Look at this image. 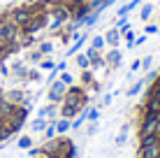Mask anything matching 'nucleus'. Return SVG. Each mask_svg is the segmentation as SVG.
<instances>
[{"label": "nucleus", "instance_id": "obj_9", "mask_svg": "<svg viewBox=\"0 0 160 158\" xmlns=\"http://www.w3.org/2000/svg\"><path fill=\"white\" fill-rule=\"evenodd\" d=\"M30 128H32V133H44V128H47V121H44V119H35V121L30 123Z\"/></svg>", "mask_w": 160, "mask_h": 158}, {"label": "nucleus", "instance_id": "obj_15", "mask_svg": "<svg viewBox=\"0 0 160 158\" xmlns=\"http://www.w3.org/2000/svg\"><path fill=\"white\" fill-rule=\"evenodd\" d=\"M77 65H79L81 70H88V68H91V61L86 58V54H79V56H77Z\"/></svg>", "mask_w": 160, "mask_h": 158}, {"label": "nucleus", "instance_id": "obj_22", "mask_svg": "<svg viewBox=\"0 0 160 158\" xmlns=\"http://www.w3.org/2000/svg\"><path fill=\"white\" fill-rule=\"evenodd\" d=\"M151 63H153V56H146V58H142V68H144V70H148V68H151Z\"/></svg>", "mask_w": 160, "mask_h": 158}, {"label": "nucleus", "instance_id": "obj_14", "mask_svg": "<svg viewBox=\"0 0 160 158\" xmlns=\"http://www.w3.org/2000/svg\"><path fill=\"white\" fill-rule=\"evenodd\" d=\"M86 119H88L91 123H95L98 119H100V112H98L95 107H88V110H86Z\"/></svg>", "mask_w": 160, "mask_h": 158}, {"label": "nucleus", "instance_id": "obj_11", "mask_svg": "<svg viewBox=\"0 0 160 158\" xmlns=\"http://www.w3.org/2000/svg\"><path fill=\"white\" fill-rule=\"evenodd\" d=\"M151 14H153V5H144V7L139 9V16H142V21H148V19H151Z\"/></svg>", "mask_w": 160, "mask_h": 158}, {"label": "nucleus", "instance_id": "obj_17", "mask_svg": "<svg viewBox=\"0 0 160 158\" xmlns=\"http://www.w3.org/2000/svg\"><path fill=\"white\" fill-rule=\"evenodd\" d=\"M144 84H146V81H144V79H139V81H137V84H135V86H132V89L128 91V95H137L142 89H144Z\"/></svg>", "mask_w": 160, "mask_h": 158}, {"label": "nucleus", "instance_id": "obj_10", "mask_svg": "<svg viewBox=\"0 0 160 158\" xmlns=\"http://www.w3.org/2000/svg\"><path fill=\"white\" fill-rule=\"evenodd\" d=\"M104 44H107V42H104V35H95V37L91 40V47H93V49H98V51H100Z\"/></svg>", "mask_w": 160, "mask_h": 158}, {"label": "nucleus", "instance_id": "obj_23", "mask_svg": "<svg viewBox=\"0 0 160 158\" xmlns=\"http://www.w3.org/2000/svg\"><path fill=\"white\" fill-rule=\"evenodd\" d=\"M40 68H42V70H53L56 65H53V61H42V63H40Z\"/></svg>", "mask_w": 160, "mask_h": 158}, {"label": "nucleus", "instance_id": "obj_25", "mask_svg": "<svg viewBox=\"0 0 160 158\" xmlns=\"http://www.w3.org/2000/svg\"><path fill=\"white\" fill-rule=\"evenodd\" d=\"M95 130H98V123H91V126L86 128V135H95Z\"/></svg>", "mask_w": 160, "mask_h": 158}, {"label": "nucleus", "instance_id": "obj_2", "mask_svg": "<svg viewBox=\"0 0 160 158\" xmlns=\"http://www.w3.org/2000/svg\"><path fill=\"white\" fill-rule=\"evenodd\" d=\"M65 93H68V86H65L60 79H53L51 89H49V102H53V105H56V102H63Z\"/></svg>", "mask_w": 160, "mask_h": 158}, {"label": "nucleus", "instance_id": "obj_18", "mask_svg": "<svg viewBox=\"0 0 160 158\" xmlns=\"http://www.w3.org/2000/svg\"><path fill=\"white\" fill-rule=\"evenodd\" d=\"M125 140H128V123L121 128V133H118V137H116V144H123Z\"/></svg>", "mask_w": 160, "mask_h": 158}, {"label": "nucleus", "instance_id": "obj_7", "mask_svg": "<svg viewBox=\"0 0 160 158\" xmlns=\"http://www.w3.org/2000/svg\"><path fill=\"white\" fill-rule=\"evenodd\" d=\"M72 128V123H70V119H60V121H56V133H68V130Z\"/></svg>", "mask_w": 160, "mask_h": 158}, {"label": "nucleus", "instance_id": "obj_21", "mask_svg": "<svg viewBox=\"0 0 160 158\" xmlns=\"http://www.w3.org/2000/svg\"><path fill=\"white\" fill-rule=\"evenodd\" d=\"M60 81H63L65 86H72L74 79H72V74H70V72H63V74H60Z\"/></svg>", "mask_w": 160, "mask_h": 158}, {"label": "nucleus", "instance_id": "obj_4", "mask_svg": "<svg viewBox=\"0 0 160 158\" xmlns=\"http://www.w3.org/2000/svg\"><path fill=\"white\" fill-rule=\"evenodd\" d=\"M139 158H160V144H151L139 149Z\"/></svg>", "mask_w": 160, "mask_h": 158}, {"label": "nucleus", "instance_id": "obj_1", "mask_svg": "<svg viewBox=\"0 0 160 158\" xmlns=\"http://www.w3.org/2000/svg\"><path fill=\"white\" fill-rule=\"evenodd\" d=\"M84 105H86V91L81 89V86H70V91L63 98L60 114H63L65 119H72V116H77V114L84 110Z\"/></svg>", "mask_w": 160, "mask_h": 158}, {"label": "nucleus", "instance_id": "obj_26", "mask_svg": "<svg viewBox=\"0 0 160 158\" xmlns=\"http://www.w3.org/2000/svg\"><path fill=\"white\" fill-rule=\"evenodd\" d=\"M160 28H158V26H146V33H148V35H153V33H158Z\"/></svg>", "mask_w": 160, "mask_h": 158}, {"label": "nucleus", "instance_id": "obj_19", "mask_svg": "<svg viewBox=\"0 0 160 158\" xmlns=\"http://www.w3.org/2000/svg\"><path fill=\"white\" fill-rule=\"evenodd\" d=\"M40 51L44 54V56H47V54H51V51H53V44H51V42H42V44H40Z\"/></svg>", "mask_w": 160, "mask_h": 158}, {"label": "nucleus", "instance_id": "obj_8", "mask_svg": "<svg viewBox=\"0 0 160 158\" xmlns=\"http://www.w3.org/2000/svg\"><path fill=\"white\" fill-rule=\"evenodd\" d=\"M53 114H56V105L49 102L47 107H42V110H40V119H49V116H53Z\"/></svg>", "mask_w": 160, "mask_h": 158}, {"label": "nucleus", "instance_id": "obj_16", "mask_svg": "<svg viewBox=\"0 0 160 158\" xmlns=\"http://www.w3.org/2000/svg\"><path fill=\"white\" fill-rule=\"evenodd\" d=\"M84 42H86V37H77V42H74L72 47H70L68 56H72V54H77V51H79V49H81V44H84Z\"/></svg>", "mask_w": 160, "mask_h": 158}, {"label": "nucleus", "instance_id": "obj_12", "mask_svg": "<svg viewBox=\"0 0 160 158\" xmlns=\"http://www.w3.org/2000/svg\"><path fill=\"white\" fill-rule=\"evenodd\" d=\"M16 144H19V149H30V146H32V137H30V135H23V137H19Z\"/></svg>", "mask_w": 160, "mask_h": 158}, {"label": "nucleus", "instance_id": "obj_6", "mask_svg": "<svg viewBox=\"0 0 160 158\" xmlns=\"http://www.w3.org/2000/svg\"><path fill=\"white\" fill-rule=\"evenodd\" d=\"M104 63H107V65H118V63H121V51H118L116 47H112V51L107 54V58H104Z\"/></svg>", "mask_w": 160, "mask_h": 158}, {"label": "nucleus", "instance_id": "obj_13", "mask_svg": "<svg viewBox=\"0 0 160 158\" xmlns=\"http://www.w3.org/2000/svg\"><path fill=\"white\" fill-rule=\"evenodd\" d=\"M53 137H56V123L51 121L47 128H44V140H53Z\"/></svg>", "mask_w": 160, "mask_h": 158}, {"label": "nucleus", "instance_id": "obj_20", "mask_svg": "<svg viewBox=\"0 0 160 158\" xmlns=\"http://www.w3.org/2000/svg\"><path fill=\"white\" fill-rule=\"evenodd\" d=\"M42 56H44V54L40 51V49H37V51H30V56H28V58H30L32 63H40V61H42Z\"/></svg>", "mask_w": 160, "mask_h": 158}, {"label": "nucleus", "instance_id": "obj_3", "mask_svg": "<svg viewBox=\"0 0 160 158\" xmlns=\"http://www.w3.org/2000/svg\"><path fill=\"white\" fill-rule=\"evenodd\" d=\"M158 140H160V130L158 133H148V135H139V149L151 146V144H158Z\"/></svg>", "mask_w": 160, "mask_h": 158}, {"label": "nucleus", "instance_id": "obj_5", "mask_svg": "<svg viewBox=\"0 0 160 158\" xmlns=\"http://www.w3.org/2000/svg\"><path fill=\"white\" fill-rule=\"evenodd\" d=\"M118 40H121V30H118V28L107 30V35H104V42H107L109 47H118Z\"/></svg>", "mask_w": 160, "mask_h": 158}, {"label": "nucleus", "instance_id": "obj_24", "mask_svg": "<svg viewBox=\"0 0 160 158\" xmlns=\"http://www.w3.org/2000/svg\"><path fill=\"white\" fill-rule=\"evenodd\" d=\"M142 68V58H137V61H132V65H130V70L135 72V70H139Z\"/></svg>", "mask_w": 160, "mask_h": 158}]
</instances>
